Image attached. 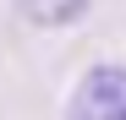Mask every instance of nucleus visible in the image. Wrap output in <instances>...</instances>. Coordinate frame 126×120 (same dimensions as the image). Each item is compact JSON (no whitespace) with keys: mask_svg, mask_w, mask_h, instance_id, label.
<instances>
[{"mask_svg":"<svg viewBox=\"0 0 126 120\" xmlns=\"http://www.w3.org/2000/svg\"><path fill=\"white\" fill-rule=\"evenodd\" d=\"M66 120H126V66H88Z\"/></svg>","mask_w":126,"mask_h":120,"instance_id":"nucleus-1","label":"nucleus"},{"mask_svg":"<svg viewBox=\"0 0 126 120\" xmlns=\"http://www.w3.org/2000/svg\"><path fill=\"white\" fill-rule=\"evenodd\" d=\"M16 6H22V16L38 22V27H66V22H77V16L93 6V0H16Z\"/></svg>","mask_w":126,"mask_h":120,"instance_id":"nucleus-2","label":"nucleus"}]
</instances>
